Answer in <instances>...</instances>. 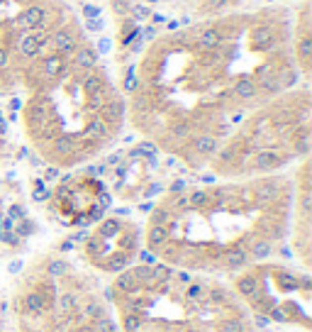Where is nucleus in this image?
<instances>
[{
  "mask_svg": "<svg viewBox=\"0 0 312 332\" xmlns=\"http://www.w3.org/2000/svg\"><path fill=\"white\" fill-rule=\"evenodd\" d=\"M44 20H47V12H44V7H39V5H32V7H27V10L20 15L17 25H20L22 30H34V27H42V25H44Z\"/></svg>",
  "mask_w": 312,
  "mask_h": 332,
  "instance_id": "nucleus-8",
  "label": "nucleus"
},
{
  "mask_svg": "<svg viewBox=\"0 0 312 332\" xmlns=\"http://www.w3.org/2000/svg\"><path fill=\"white\" fill-rule=\"evenodd\" d=\"M146 2H159V0H146Z\"/></svg>",
  "mask_w": 312,
  "mask_h": 332,
  "instance_id": "nucleus-22",
  "label": "nucleus"
},
{
  "mask_svg": "<svg viewBox=\"0 0 312 332\" xmlns=\"http://www.w3.org/2000/svg\"><path fill=\"white\" fill-rule=\"evenodd\" d=\"M310 149V108L308 98L278 100L271 110L254 115L229 142L212 154L217 174L258 179L285 166Z\"/></svg>",
  "mask_w": 312,
  "mask_h": 332,
  "instance_id": "nucleus-4",
  "label": "nucleus"
},
{
  "mask_svg": "<svg viewBox=\"0 0 312 332\" xmlns=\"http://www.w3.org/2000/svg\"><path fill=\"white\" fill-rule=\"evenodd\" d=\"M83 247L85 264L98 273L117 276L134 266L142 254V232L137 225L127 222L125 215L103 217L98 225L78 237Z\"/></svg>",
  "mask_w": 312,
  "mask_h": 332,
  "instance_id": "nucleus-6",
  "label": "nucleus"
},
{
  "mask_svg": "<svg viewBox=\"0 0 312 332\" xmlns=\"http://www.w3.org/2000/svg\"><path fill=\"white\" fill-rule=\"evenodd\" d=\"M210 2H215V5H225L227 0H210Z\"/></svg>",
  "mask_w": 312,
  "mask_h": 332,
  "instance_id": "nucleus-21",
  "label": "nucleus"
},
{
  "mask_svg": "<svg viewBox=\"0 0 312 332\" xmlns=\"http://www.w3.org/2000/svg\"><path fill=\"white\" fill-rule=\"evenodd\" d=\"M15 332H120L108 288L66 257L29 266L10 298Z\"/></svg>",
  "mask_w": 312,
  "mask_h": 332,
  "instance_id": "nucleus-3",
  "label": "nucleus"
},
{
  "mask_svg": "<svg viewBox=\"0 0 312 332\" xmlns=\"http://www.w3.org/2000/svg\"><path fill=\"white\" fill-rule=\"evenodd\" d=\"M110 205V196L105 193L98 174L88 176H63L57 191L52 193V210L68 225L88 227L90 222L103 220V212Z\"/></svg>",
  "mask_w": 312,
  "mask_h": 332,
  "instance_id": "nucleus-7",
  "label": "nucleus"
},
{
  "mask_svg": "<svg viewBox=\"0 0 312 332\" xmlns=\"http://www.w3.org/2000/svg\"><path fill=\"white\" fill-rule=\"evenodd\" d=\"M83 17L85 20H95V17H100V10L95 5H83Z\"/></svg>",
  "mask_w": 312,
  "mask_h": 332,
  "instance_id": "nucleus-14",
  "label": "nucleus"
},
{
  "mask_svg": "<svg viewBox=\"0 0 312 332\" xmlns=\"http://www.w3.org/2000/svg\"><path fill=\"white\" fill-rule=\"evenodd\" d=\"M144 34H146V39H154V37H156V30H146Z\"/></svg>",
  "mask_w": 312,
  "mask_h": 332,
  "instance_id": "nucleus-20",
  "label": "nucleus"
},
{
  "mask_svg": "<svg viewBox=\"0 0 312 332\" xmlns=\"http://www.w3.org/2000/svg\"><path fill=\"white\" fill-rule=\"evenodd\" d=\"M298 49H300V57H303V61H308V57H310V39H308V37H303Z\"/></svg>",
  "mask_w": 312,
  "mask_h": 332,
  "instance_id": "nucleus-15",
  "label": "nucleus"
},
{
  "mask_svg": "<svg viewBox=\"0 0 312 332\" xmlns=\"http://www.w3.org/2000/svg\"><path fill=\"white\" fill-rule=\"evenodd\" d=\"M98 49L105 54V52H110V39H100V44H98Z\"/></svg>",
  "mask_w": 312,
  "mask_h": 332,
  "instance_id": "nucleus-18",
  "label": "nucleus"
},
{
  "mask_svg": "<svg viewBox=\"0 0 312 332\" xmlns=\"http://www.w3.org/2000/svg\"><path fill=\"white\" fill-rule=\"evenodd\" d=\"M290 203L288 183L278 176L210 181L202 188L176 181L169 196L149 208L144 252L173 269L232 276L276 252Z\"/></svg>",
  "mask_w": 312,
  "mask_h": 332,
  "instance_id": "nucleus-1",
  "label": "nucleus"
},
{
  "mask_svg": "<svg viewBox=\"0 0 312 332\" xmlns=\"http://www.w3.org/2000/svg\"><path fill=\"white\" fill-rule=\"evenodd\" d=\"M85 27L90 32H100L103 30V22H100V17H95V20H85Z\"/></svg>",
  "mask_w": 312,
  "mask_h": 332,
  "instance_id": "nucleus-16",
  "label": "nucleus"
},
{
  "mask_svg": "<svg viewBox=\"0 0 312 332\" xmlns=\"http://www.w3.org/2000/svg\"><path fill=\"white\" fill-rule=\"evenodd\" d=\"M220 44H222V34H220L217 30H212V27H207V30H202L198 34V49L200 52H215Z\"/></svg>",
  "mask_w": 312,
  "mask_h": 332,
  "instance_id": "nucleus-10",
  "label": "nucleus"
},
{
  "mask_svg": "<svg viewBox=\"0 0 312 332\" xmlns=\"http://www.w3.org/2000/svg\"><path fill=\"white\" fill-rule=\"evenodd\" d=\"M17 47H20V52H22L25 57H29V59H34V57L39 54V49H42V44L37 42L34 34H22L20 42H17Z\"/></svg>",
  "mask_w": 312,
  "mask_h": 332,
  "instance_id": "nucleus-13",
  "label": "nucleus"
},
{
  "mask_svg": "<svg viewBox=\"0 0 312 332\" xmlns=\"http://www.w3.org/2000/svg\"><path fill=\"white\" fill-rule=\"evenodd\" d=\"M52 44L57 47L59 54H73V52H76V47H78L76 37H73L71 32H63V30L52 34Z\"/></svg>",
  "mask_w": 312,
  "mask_h": 332,
  "instance_id": "nucleus-9",
  "label": "nucleus"
},
{
  "mask_svg": "<svg viewBox=\"0 0 312 332\" xmlns=\"http://www.w3.org/2000/svg\"><path fill=\"white\" fill-rule=\"evenodd\" d=\"M108 301L120 332H256L227 281L161 262L113 276Z\"/></svg>",
  "mask_w": 312,
  "mask_h": 332,
  "instance_id": "nucleus-2",
  "label": "nucleus"
},
{
  "mask_svg": "<svg viewBox=\"0 0 312 332\" xmlns=\"http://www.w3.org/2000/svg\"><path fill=\"white\" fill-rule=\"evenodd\" d=\"M229 288L254 320L298 328L300 332L312 330V278L308 269L261 259L232 273Z\"/></svg>",
  "mask_w": 312,
  "mask_h": 332,
  "instance_id": "nucleus-5",
  "label": "nucleus"
},
{
  "mask_svg": "<svg viewBox=\"0 0 312 332\" xmlns=\"http://www.w3.org/2000/svg\"><path fill=\"white\" fill-rule=\"evenodd\" d=\"M251 44H254L256 49H271L273 47V32L268 30L266 25L254 27L251 30Z\"/></svg>",
  "mask_w": 312,
  "mask_h": 332,
  "instance_id": "nucleus-11",
  "label": "nucleus"
},
{
  "mask_svg": "<svg viewBox=\"0 0 312 332\" xmlns=\"http://www.w3.org/2000/svg\"><path fill=\"white\" fill-rule=\"evenodd\" d=\"M5 64H7V54L0 49V66H5Z\"/></svg>",
  "mask_w": 312,
  "mask_h": 332,
  "instance_id": "nucleus-19",
  "label": "nucleus"
},
{
  "mask_svg": "<svg viewBox=\"0 0 312 332\" xmlns=\"http://www.w3.org/2000/svg\"><path fill=\"white\" fill-rule=\"evenodd\" d=\"M95 61H98V54L93 52V49H88V47H81L78 52H76V57H73V66L76 68H83V71H88V68H95Z\"/></svg>",
  "mask_w": 312,
  "mask_h": 332,
  "instance_id": "nucleus-12",
  "label": "nucleus"
},
{
  "mask_svg": "<svg viewBox=\"0 0 312 332\" xmlns=\"http://www.w3.org/2000/svg\"><path fill=\"white\" fill-rule=\"evenodd\" d=\"M134 15H137V20H146V17H149V10H146V7H137Z\"/></svg>",
  "mask_w": 312,
  "mask_h": 332,
  "instance_id": "nucleus-17",
  "label": "nucleus"
}]
</instances>
